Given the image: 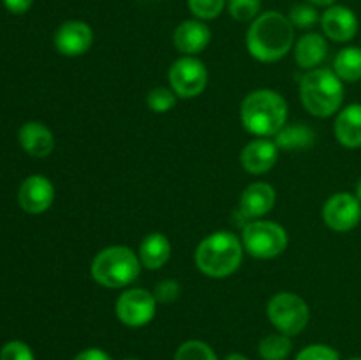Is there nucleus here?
I'll return each mask as SVG.
<instances>
[{
    "mask_svg": "<svg viewBox=\"0 0 361 360\" xmlns=\"http://www.w3.org/2000/svg\"><path fill=\"white\" fill-rule=\"evenodd\" d=\"M55 200V187L44 175H32L23 180L18 193L21 208L28 214H42Z\"/></svg>",
    "mask_w": 361,
    "mask_h": 360,
    "instance_id": "f8f14e48",
    "label": "nucleus"
},
{
    "mask_svg": "<svg viewBox=\"0 0 361 360\" xmlns=\"http://www.w3.org/2000/svg\"><path fill=\"white\" fill-rule=\"evenodd\" d=\"M141 260L130 247L109 246L99 251L90 265V274L97 284L120 289L133 284L141 272Z\"/></svg>",
    "mask_w": 361,
    "mask_h": 360,
    "instance_id": "39448f33",
    "label": "nucleus"
},
{
    "mask_svg": "<svg viewBox=\"0 0 361 360\" xmlns=\"http://www.w3.org/2000/svg\"><path fill=\"white\" fill-rule=\"evenodd\" d=\"M189 9L197 20H214L224 11L226 0H187Z\"/></svg>",
    "mask_w": 361,
    "mask_h": 360,
    "instance_id": "cd10ccee",
    "label": "nucleus"
},
{
    "mask_svg": "<svg viewBox=\"0 0 361 360\" xmlns=\"http://www.w3.org/2000/svg\"><path fill=\"white\" fill-rule=\"evenodd\" d=\"M228 9L236 21H254L259 16L261 0H228Z\"/></svg>",
    "mask_w": 361,
    "mask_h": 360,
    "instance_id": "bb28decb",
    "label": "nucleus"
},
{
    "mask_svg": "<svg viewBox=\"0 0 361 360\" xmlns=\"http://www.w3.org/2000/svg\"><path fill=\"white\" fill-rule=\"evenodd\" d=\"M197 268L214 279L235 274L243 260V244L231 232H215L203 239L194 254Z\"/></svg>",
    "mask_w": 361,
    "mask_h": 360,
    "instance_id": "7ed1b4c3",
    "label": "nucleus"
},
{
    "mask_svg": "<svg viewBox=\"0 0 361 360\" xmlns=\"http://www.w3.org/2000/svg\"><path fill=\"white\" fill-rule=\"evenodd\" d=\"M55 48L63 56H80L90 49L94 42V32L90 25L80 20H69L60 25L55 32Z\"/></svg>",
    "mask_w": 361,
    "mask_h": 360,
    "instance_id": "9b49d317",
    "label": "nucleus"
},
{
    "mask_svg": "<svg viewBox=\"0 0 361 360\" xmlns=\"http://www.w3.org/2000/svg\"><path fill=\"white\" fill-rule=\"evenodd\" d=\"M324 35L335 42H348L358 34V18L349 7L330 6L321 16Z\"/></svg>",
    "mask_w": 361,
    "mask_h": 360,
    "instance_id": "ddd939ff",
    "label": "nucleus"
},
{
    "mask_svg": "<svg viewBox=\"0 0 361 360\" xmlns=\"http://www.w3.org/2000/svg\"><path fill=\"white\" fill-rule=\"evenodd\" d=\"M242 122L256 136H275L288 122V102L279 92L270 88L254 90L243 99Z\"/></svg>",
    "mask_w": 361,
    "mask_h": 360,
    "instance_id": "f03ea898",
    "label": "nucleus"
},
{
    "mask_svg": "<svg viewBox=\"0 0 361 360\" xmlns=\"http://www.w3.org/2000/svg\"><path fill=\"white\" fill-rule=\"evenodd\" d=\"M212 32L201 20H187L176 27L173 41H175L176 49L183 55L196 56L208 44H210Z\"/></svg>",
    "mask_w": 361,
    "mask_h": 360,
    "instance_id": "2eb2a0df",
    "label": "nucleus"
},
{
    "mask_svg": "<svg viewBox=\"0 0 361 360\" xmlns=\"http://www.w3.org/2000/svg\"><path fill=\"white\" fill-rule=\"evenodd\" d=\"M20 143L32 157H48L55 148L53 133L42 122H27L20 129Z\"/></svg>",
    "mask_w": 361,
    "mask_h": 360,
    "instance_id": "f3484780",
    "label": "nucleus"
},
{
    "mask_svg": "<svg viewBox=\"0 0 361 360\" xmlns=\"http://www.w3.org/2000/svg\"><path fill=\"white\" fill-rule=\"evenodd\" d=\"M175 360H219L214 349L203 341H187L176 349Z\"/></svg>",
    "mask_w": 361,
    "mask_h": 360,
    "instance_id": "b1692460",
    "label": "nucleus"
},
{
    "mask_svg": "<svg viewBox=\"0 0 361 360\" xmlns=\"http://www.w3.org/2000/svg\"><path fill=\"white\" fill-rule=\"evenodd\" d=\"M307 2L312 4V6H326V7H330V6H334V4L337 2V0H307Z\"/></svg>",
    "mask_w": 361,
    "mask_h": 360,
    "instance_id": "72a5a7b5",
    "label": "nucleus"
},
{
    "mask_svg": "<svg viewBox=\"0 0 361 360\" xmlns=\"http://www.w3.org/2000/svg\"><path fill=\"white\" fill-rule=\"evenodd\" d=\"M356 198H358V200L361 201V179L358 180V184H356Z\"/></svg>",
    "mask_w": 361,
    "mask_h": 360,
    "instance_id": "c9c22d12",
    "label": "nucleus"
},
{
    "mask_svg": "<svg viewBox=\"0 0 361 360\" xmlns=\"http://www.w3.org/2000/svg\"><path fill=\"white\" fill-rule=\"evenodd\" d=\"M226 360H249V359H247L245 355H242V353H231Z\"/></svg>",
    "mask_w": 361,
    "mask_h": 360,
    "instance_id": "f704fd0d",
    "label": "nucleus"
},
{
    "mask_svg": "<svg viewBox=\"0 0 361 360\" xmlns=\"http://www.w3.org/2000/svg\"><path fill=\"white\" fill-rule=\"evenodd\" d=\"M2 2L13 14H23L30 9L34 0H2Z\"/></svg>",
    "mask_w": 361,
    "mask_h": 360,
    "instance_id": "473e14b6",
    "label": "nucleus"
},
{
    "mask_svg": "<svg viewBox=\"0 0 361 360\" xmlns=\"http://www.w3.org/2000/svg\"><path fill=\"white\" fill-rule=\"evenodd\" d=\"M154 296L161 304H171L180 296V284L173 279H164L154 288Z\"/></svg>",
    "mask_w": 361,
    "mask_h": 360,
    "instance_id": "7c9ffc66",
    "label": "nucleus"
},
{
    "mask_svg": "<svg viewBox=\"0 0 361 360\" xmlns=\"http://www.w3.org/2000/svg\"><path fill=\"white\" fill-rule=\"evenodd\" d=\"M169 85L171 90L182 99L197 97L207 88L208 71L196 56H180L169 67Z\"/></svg>",
    "mask_w": 361,
    "mask_h": 360,
    "instance_id": "6e6552de",
    "label": "nucleus"
},
{
    "mask_svg": "<svg viewBox=\"0 0 361 360\" xmlns=\"http://www.w3.org/2000/svg\"><path fill=\"white\" fill-rule=\"evenodd\" d=\"M155 300L154 293L145 288H130L126 289L116 300V316L127 327H145L150 323L155 316Z\"/></svg>",
    "mask_w": 361,
    "mask_h": 360,
    "instance_id": "1a4fd4ad",
    "label": "nucleus"
},
{
    "mask_svg": "<svg viewBox=\"0 0 361 360\" xmlns=\"http://www.w3.org/2000/svg\"><path fill=\"white\" fill-rule=\"evenodd\" d=\"M279 159V147L275 141L267 140V138H257L252 140L242 150V166L245 172L252 175H263L270 172Z\"/></svg>",
    "mask_w": 361,
    "mask_h": 360,
    "instance_id": "4468645a",
    "label": "nucleus"
},
{
    "mask_svg": "<svg viewBox=\"0 0 361 360\" xmlns=\"http://www.w3.org/2000/svg\"><path fill=\"white\" fill-rule=\"evenodd\" d=\"M323 219L334 232H351L361 221V201L351 193L334 194L324 203Z\"/></svg>",
    "mask_w": 361,
    "mask_h": 360,
    "instance_id": "9d476101",
    "label": "nucleus"
},
{
    "mask_svg": "<svg viewBox=\"0 0 361 360\" xmlns=\"http://www.w3.org/2000/svg\"><path fill=\"white\" fill-rule=\"evenodd\" d=\"M178 95L166 87H155L148 92L147 104L148 109L154 113H168L175 108Z\"/></svg>",
    "mask_w": 361,
    "mask_h": 360,
    "instance_id": "393cba45",
    "label": "nucleus"
},
{
    "mask_svg": "<svg viewBox=\"0 0 361 360\" xmlns=\"http://www.w3.org/2000/svg\"><path fill=\"white\" fill-rule=\"evenodd\" d=\"M267 313L271 325L281 334L289 335V337L305 330L310 320V309L305 300L296 293L289 292H282L271 296Z\"/></svg>",
    "mask_w": 361,
    "mask_h": 360,
    "instance_id": "0eeeda50",
    "label": "nucleus"
},
{
    "mask_svg": "<svg viewBox=\"0 0 361 360\" xmlns=\"http://www.w3.org/2000/svg\"><path fill=\"white\" fill-rule=\"evenodd\" d=\"M326 39L321 34H316V32H309V34L302 35L295 46L296 64L305 71L317 69V66L326 59Z\"/></svg>",
    "mask_w": 361,
    "mask_h": 360,
    "instance_id": "6ab92c4d",
    "label": "nucleus"
},
{
    "mask_svg": "<svg viewBox=\"0 0 361 360\" xmlns=\"http://www.w3.org/2000/svg\"><path fill=\"white\" fill-rule=\"evenodd\" d=\"M0 360H35L30 346L23 341H11L4 344L0 352Z\"/></svg>",
    "mask_w": 361,
    "mask_h": 360,
    "instance_id": "c756f323",
    "label": "nucleus"
},
{
    "mask_svg": "<svg viewBox=\"0 0 361 360\" xmlns=\"http://www.w3.org/2000/svg\"><path fill=\"white\" fill-rule=\"evenodd\" d=\"M289 21L296 28H312L319 21V13L312 4H296L289 11Z\"/></svg>",
    "mask_w": 361,
    "mask_h": 360,
    "instance_id": "a878e982",
    "label": "nucleus"
},
{
    "mask_svg": "<svg viewBox=\"0 0 361 360\" xmlns=\"http://www.w3.org/2000/svg\"><path fill=\"white\" fill-rule=\"evenodd\" d=\"M243 249L257 260L281 256L288 247V233L274 221H252L243 228Z\"/></svg>",
    "mask_w": 361,
    "mask_h": 360,
    "instance_id": "423d86ee",
    "label": "nucleus"
},
{
    "mask_svg": "<svg viewBox=\"0 0 361 360\" xmlns=\"http://www.w3.org/2000/svg\"><path fill=\"white\" fill-rule=\"evenodd\" d=\"M275 189L267 182H254L247 187L240 198V212L243 217L256 219L263 217L264 214L274 208L275 205Z\"/></svg>",
    "mask_w": 361,
    "mask_h": 360,
    "instance_id": "dca6fc26",
    "label": "nucleus"
},
{
    "mask_svg": "<svg viewBox=\"0 0 361 360\" xmlns=\"http://www.w3.org/2000/svg\"><path fill=\"white\" fill-rule=\"evenodd\" d=\"M296 360H341V355L328 344H310L296 355Z\"/></svg>",
    "mask_w": 361,
    "mask_h": 360,
    "instance_id": "c85d7f7f",
    "label": "nucleus"
},
{
    "mask_svg": "<svg viewBox=\"0 0 361 360\" xmlns=\"http://www.w3.org/2000/svg\"><path fill=\"white\" fill-rule=\"evenodd\" d=\"M73 360H111V356H109L104 349L88 348L78 353Z\"/></svg>",
    "mask_w": 361,
    "mask_h": 360,
    "instance_id": "2f4dec72",
    "label": "nucleus"
},
{
    "mask_svg": "<svg viewBox=\"0 0 361 360\" xmlns=\"http://www.w3.org/2000/svg\"><path fill=\"white\" fill-rule=\"evenodd\" d=\"M335 138L338 143L348 148H360L361 147V104L345 106L341 109L335 120Z\"/></svg>",
    "mask_w": 361,
    "mask_h": 360,
    "instance_id": "a211bd4d",
    "label": "nucleus"
},
{
    "mask_svg": "<svg viewBox=\"0 0 361 360\" xmlns=\"http://www.w3.org/2000/svg\"><path fill=\"white\" fill-rule=\"evenodd\" d=\"M140 260L141 265H145L150 270H159L168 263L169 256H171V244H169L168 236L162 233L154 232L148 233L140 244Z\"/></svg>",
    "mask_w": 361,
    "mask_h": 360,
    "instance_id": "aec40b11",
    "label": "nucleus"
},
{
    "mask_svg": "<svg viewBox=\"0 0 361 360\" xmlns=\"http://www.w3.org/2000/svg\"><path fill=\"white\" fill-rule=\"evenodd\" d=\"M247 49L259 62L284 59L295 42V27L288 16L268 11L259 14L247 30Z\"/></svg>",
    "mask_w": 361,
    "mask_h": 360,
    "instance_id": "f257e3e1",
    "label": "nucleus"
},
{
    "mask_svg": "<svg viewBox=\"0 0 361 360\" xmlns=\"http://www.w3.org/2000/svg\"><path fill=\"white\" fill-rule=\"evenodd\" d=\"M349 360H361V356H353V359H349Z\"/></svg>",
    "mask_w": 361,
    "mask_h": 360,
    "instance_id": "4c0bfd02",
    "label": "nucleus"
},
{
    "mask_svg": "<svg viewBox=\"0 0 361 360\" xmlns=\"http://www.w3.org/2000/svg\"><path fill=\"white\" fill-rule=\"evenodd\" d=\"M293 352L291 337L286 334L267 335L259 342V355L263 360H286Z\"/></svg>",
    "mask_w": 361,
    "mask_h": 360,
    "instance_id": "5701e85b",
    "label": "nucleus"
},
{
    "mask_svg": "<svg viewBox=\"0 0 361 360\" xmlns=\"http://www.w3.org/2000/svg\"><path fill=\"white\" fill-rule=\"evenodd\" d=\"M316 134L309 126L302 122H296L288 126L286 124L277 134H275V145L284 150H300V148H307L314 143Z\"/></svg>",
    "mask_w": 361,
    "mask_h": 360,
    "instance_id": "412c9836",
    "label": "nucleus"
},
{
    "mask_svg": "<svg viewBox=\"0 0 361 360\" xmlns=\"http://www.w3.org/2000/svg\"><path fill=\"white\" fill-rule=\"evenodd\" d=\"M300 97L307 112L314 116H331L341 109L344 101V83L335 71L317 69L307 71L300 83Z\"/></svg>",
    "mask_w": 361,
    "mask_h": 360,
    "instance_id": "20e7f679",
    "label": "nucleus"
},
{
    "mask_svg": "<svg viewBox=\"0 0 361 360\" xmlns=\"http://www.w3.org/2000/svg\"><path fill=\"white\" fill-rule=\"evenodd\" d=\"M334 71L342 81L356 83L361 80V48L348 46L341 49L334 60Z\"/></svg>",
    "mask_w": 361,
    "mask_h": 360,
    "instance_id": "4be33fe9",
    "label": "nucleus"
},
{
    "mask_svg": "<svg viewBox=\"0 0 361 360\" xmlns=\"http://www.w3.org/2000/svg\"><path fill=\"white\" fill-rule=\"evenodd\" d=\"M123 360H140V359H134V356H127V359H123Z\"/></svg>",
    "mask_w": 361,
    "mask_h": 360,
    "instance_id": "e433bc0d",
    "label": "nucleus"
}]
</instances>
